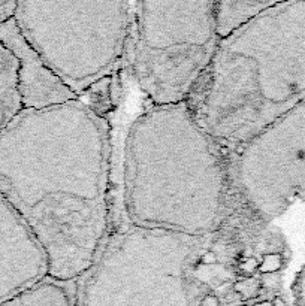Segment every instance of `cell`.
Returning a JSON list of instances; mask_svg holds the SVG:
<instances>
[{
    "instance_id": "obj_5",
    "label": "cell",
    "mask_w": 305,
    "mask_h": 306,
    "mask_svg": "<svg viewBox=\"0 0 305 306\" xmlns=\"http://www.w3.org/2000/svg\"><path fill=\"white\" fill-rule=\"evenodd\" d=\"M133 3L18 1L15 22L48 67L81 97L127 60Z\"/></svg>"
},
{
    "instance_id": "obj_6",
    "label": "cell",
    "mask_w": 305,
    "mask_h": 306,
    "mask_svg": "<svg viewBox=\"0 0 305 306\" xmlns=\"http://www.w3.org/2000/svg\"><path fill=\"white\" fill-rule=\"evenodd\" d=\"M216 1H135L127 60L151 106L187 103L220 43Z\"/></svg>"
},
{
    "instance_id": "obj_1",
    "label": "cell",
    "mask_w": 305,
    "mask_h": 306,
    "mask_svg": "<svg viewBox=\"0 0 305 306\" xmlns=\"http://www.w3.org/2000/svg\"><path fill=\"white\" fill-rule=\"evenodd\" d=\"M108 120L81 97L22 109L0 133V193L28 223L49 277L79 280L111 232Z\"/></svg>"
},
{
    "instance_id": "obj_7",
    "label": "cell",
    "mask_w": 305,
    "mask_h": 306,
    "mask_svg": "<svg viewBox=\"0 0 305 306\" xmlns=\"http://www.w3.org/2000/svg\"><path fill=\"white\" fill-rule=\"evenodd\" d=\"M237 212L267 226L305 196V100L231 153Z\"/></svg>"
},
{
    "instance_id": "obj_13",
    "label": "cell",
    "mask_w": 305,
    "mask_h": 306,
    "mask_svg": "<svg viewBox=\"0 0 305 306\" xmlns=\"http://www.w3.org/2000/svg\"><path fill=\"white\" fill-rule=\"evenodd\" d=\"M16 4H18V1L0 0V27L15 16Z\"/></svg>"
},
{
    "instance_id": "obj_10",
    "label": "cell",
    "mask_w": 305,
    "mask_h": 306,
    "mask_svg": "<svg viewBox=\"0 0 305 306\" xmlns=\"http://www.w3.org/2000/svg\"><path fill=\"white\" fill-rule=\"evenodd\" d=\"M76 281L46 277L0 306H76Z\"/></svg>"
},
{
    "instance_id": "obj_14",
    "label": "cell",
    "mask_w": 305,
    "mask_h": 306,
    "mask_svg": "<svg viewBox=\"0 0 305 306\" xmlns=\"http://www.w3.org/2000/svg\"><path fill=\"white\" fill-rule=\"evenodd\" d=\"M294 292H295V298L298 306H305V265L301 269V272L298 274L297 280H295V286H294Z\"/></svg>"
},
{
    "instance_id": "obj_3",
    "label": "cell",
    "mask_w": 305,
    "mask_h": 306,
    "mask_svg": "<svg viewBox=\"0 0 305 306\" xmlns=\"http://www.w3.org/2000/svg\"><path fill=\"white\" fill-rule=\"evenodd\" d=\"M304 100L305 0H294L222 39L187 105L232 153Z\"/></svg>"
},
{
    "instance_id": "obj_4",
    "label": "cell",
    "mask_w": 305,
    "mask_h": 306,
    "mask_svg": "<svg viewBox=\"0 0 305 306\" xmlns=\"http://www.w3.org/2000/svg\"><path fill=\"white\" fill-rule=\"evenodd\" d=\"M211 236L126 224L111 230L93 266L76 281V306H199V260Z\"/></svg>"
},
{
    "instance_id": "obj_8",
    "label": "cell",
    "mask_w": 305,
    "mask_h": 306,
    "mask_svg": "<svg viewBox=\"0 0 305 306\" xmlns=\"http://www.w3.org/2000/svg\"><path fill=\"white\" fill-rule=\"evenodd\" d=\"M49 277V259L22 215L0 193V304Z\"/></svg>"
},
{
    "instance_id": "obj_12",
    "label": "cell",
    "mask_w": 305,
    "mask_h": 306,
    "mask_svg": "<svg viewBox=\"0 0 305 306\" xmlns=\"http://www.w3.org/2000/svg\"><path fill=\"white\" fill-rule=\"evenodd\" d=\"M22 111L18 91V63L0 42V133Z\"/></svg>"
},
{
    "instance_id": "obj_11",
    "label": "cell",
    "mask_w": 305,
    "mask_h": 306,
    "mask_svg": "<svg viewBox=\"0 0 305 306\" xmlns=\"http://www.w3.org/2000/svg\"><path fill=\"white\" fill-rule=\"evenodd\" d=\"M274 1H252V0H223L214 3L216 30L222 39L231 36L237 30L243 28L264 10H267Z\"/></svg>"
},
{
    "instance_id": "obj_2",
    "label": "cell",
    "mask_w": 305,
    "mask_h": 306,
    "mask_svg": "<svg viewBox=\"0 0 305 306\" xmlns=\"http://www.w3.org/2000/svg\"><path fill=\"white\" fill-rule=\"evenodd\" d=\"M121 203L127 224L216 235L237 212L231 153L198 123L187 103L150 106L127 129Z\"/></svg>"
},
{
    "instance_id": "obj_15",
    "label": "cell",
    "mask_w": 305,
    "mask_h": 306,
    "mask_svg": "<svg viewBox=\"0 0 305 306\" xmlns=\"http://www.w3.org/2000/svg\"><path fill=\"white\" fill-rule=\"evenodd\" d=\"M273 306H286V302L282 298H276L273 299Z\"/></svg>"
},
{
    "instance_id": "obj_9",
    "label": "cell",
    "mask_w": 305,
    "mask_h": 306,
    "mask_svg": "<svg viewBox=\"0 0 305 306\" xmlns=\"http://www.w3.org/2000/svg\"><path fill=\"white\" fill-rule=\"evenodd\" d=\"M0 42L16 58L22 109H45L79 99L31 48L13 18L0 27Z\"/></svg>"
}]
</instances>
